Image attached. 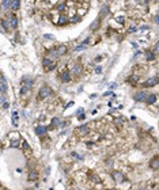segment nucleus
<instances>
[{
  "mask_svg": "<svg viewBox=\"0 0 159 190\" xmlns=\"http://www.w3.org/2000/svg\"><path fill=\"white\" fill-rule=\"evenodd\" d=\"M159 81V79L156 77V76H154V77H151V79H148V80L144 83V87H152V86H155L156 83Z\"/></svg>",
  "mask_w": 159,
  "mask_h": 190,
  "instance_id": "9",
  "label": "nucleus"
},
{
  "mask_svg": "<svg viewBox=\"0 0 159 190\" xmlns=\"http://www.w3.org/2000/svg\"><path fill=\"white\" fill-rule=\"evenodd\" d=\"M7 95V80L4 75H1V101L4 102V98Z\"/></svg>",
  "mask_w": 159,
  "mask_h": 190,
  "instance_id": "4",
  "label": "nucleus"
},
{
  "mask_svg": "<svg viewBox=\"0 0 159 190\" xmlns=\"http://www.w3.org/2000/svg\"><path fill=\"white\" fill-rule=\"evenodd\" d=\"M155 50L159 52V42H156V45H155Z\"/></svg>",
  "mask_w": 159,
  "mask_h": 190,
  "instance_id": "38",
  "label": "nucleus"
},
{
  "mask_svg": "<svg viewBox=\"0 0 159 190\" xmlns=\"http://www.w3.org/2000/svg\"><path fill=\"white\" fill-rule=\"evenodd\" d=\"M8 23H10V27H11V29H18V18L15 16V15H12V16L8 19Z\"/></svg>",
  "mask_w": 159,
  "mask_h": 190,
  "instance_id": "10",
  "label": "nucleus"
},
{
  "mask_svg": "<svg viewBox=\"0 0 159 190\" xmlns=\"http://www.w3.org/2000/svg\"><path fill=\"white\" fill-rule=\"evenodd\" d=\"M84 46H86V45H83V43H82V45H79V46H75V50H83Z\"/></svg>",
  "mask_w": 159,
  "mask_h": 190,
  "instance_id": "29",
  "label": "nucleus"
},
{
  "mask_svg": "<svg viewBox=\"0 0 159 190\" xmlns=\"http://www.w3.org/2000/svg\"><path fill=\"white\" fill-rule=\"evenodd\" d=\"M106 14H109V8H108V7H103V8L101 10V12H99V18L102 19V16H105Z\"/></svg>",
  "mask_w": 159,
  "mask_h": 190,
  "instance_id": "23",
  "label": "nucleus"
},
{
  "mask_svg": "<svg viewBox=\"0 0 159 190\" xmlns=\"http://www.w3.org/2000/svg\"><path fill=\"white\" fill-rule=\"evenodd\" d=\"M37 178H38V174H37V171H30V174H29V181H37Z\"/></svg>",
  "mask_w": 159,
  "mask_h": 190,
  "instance_id": "17",
  "label": "nucleus"
},
{
  "mask_svg": "<svg viewBox=\"0 0 159 190\" xmlns=\"http://www.w3.org/2000/svg\"><path fill=\"white\" fill-rule=\"evenodd\" d=\"M99 22H101V18L95 19V21L91 23V26H90V30H95V27H98V26H99Z\"/></svg>",
  "mask_w": 159,
  "mask_h": 190,
  "instance_id": "19",
  "label": "nucleus"
},
{
  "mask_svg": "<svg viewBox=\"0 0 159 190\" xmlns=\"http://www.w3.org/2000/svg\"><path fill=\"white\" fill-rule=\"evenodd\" d=\"M61 80L64 83H68V81L71 80V76H69V72L68 71H63V73H61Z\"/></svg>",
  "mask_w": 159,
  "mask_h": 190,
  "instance_id": "12",
  "label": "nucleus"
},
{
  "mask_svg": "<svg viewBox=\"0 0 159 190\" xmlns=\"http://www.w3.org/2000/svg\"><path fill=\"white\" fill-rule=\"evenodd\" d=\"M109 190H116V189H109Z\"/></svg>",
  "mask_w": 159,
  "mask_h": 190,
  "instance_id": "39",
  "label": "nucleus"
},
{
  "mask_svg": "<svg viewBox=\"0 0 159 190\" xmlns=\"http://www.w3.org/2000/svg\"><path fill=\"white\" fill-rule=\"evenodd\" d=\"M31 87H33V79H29V80H26L21 87V95L26 97V95H29L30 91H31Z\"/></svg>",
  "mask_w": 159,
  "mask_h": 190,
  "instance_id": "1",
  "label": "nucleus"
},
{
  "mask_svg": "<svg viewBox=\"0 0 159 190\" xmlns=\"http://www.w3.org/2000/svg\"><path fill=\"white\" fill-rule=\"evenodd\" d=\"M79 132L82 133V135H87V133H88V128L86 126V125H83V126L79 128Z\"/></svg>",
  "mask_w": 159,
  "mask_h": 190,
  "instance_id": "24",
  "label": "nucleus"
},
{
  "mask_svg": "<svg viewBox=\"0 0 159 190\" xmlns=\"http://www.w3.org/2000/svg\"><path fill=\"white\" fill-rule=\"evenodd\" d=\"M112 177H113V179H114L116 182H124V181H125V177H124V174L120 173V171H113Z\"/></svg>",
  "mask_w": 159,
  "mask_h": 190,
  "instance_id": "6",
  "label": "nucleus"
},
{
  "mask_svg": "<svg viewBox=\"0 0 159 190\" xmlns=\"http://www.w3.org/2000/svg\"><path fill=\"white\" fill-rule=\"evenodd\" d=\"M17 121H18V113L17 111H14L12 113V124L14 125H17Z\"/></svg>",
  "mask_w": 159,
  "mask_h": 190,
  "instance_id": "26",
  "label": "nucleus"
},
{
  "mask_svg": "<svg viewBox=\"0 0 159 190\" xmlns=\"http://www.w3.org/2000/svg\"><path fill=\"white\" fill-rule=\"evenodd\" d=\"M146 57H147V61H152V60L155 59V54L152 53V52H146Z\"/></svg>",
  "mask_w": 159,
  "mask_h": 190,
  "instance_id": "20",
  "label": "nucleus"
},
{
  "mask_svg": "<svg viewBox=\"0 0 159 190\" xmlns=\"http://www.w3.org/2000/svg\"><path fill=\"white\" fill-rule=\"evenodd\" d=\"M55 52H56V54H57V57H60V56H63V54L67 53V46H65V45H60L57 49H55Z\"/></svg>",
  "mask_w": 159,
  "mask_h": 190,
  "instance_id": "8",
  "label": "nucleus"
},
{
  "mask_svg": "<svg viewBox=\"0 0 159 190\" xmlns=\"http://www.w3.org/2000/svg\"><path fill=\"white\" fill-rule=\"evenodd\" d=\"M19 7H21V1H19V0H11V1H10V8L18 10Z\"/></svg>",
  "mask_w": 159,
  "mask_h": 190,
  "instance_id": "13",
  "label": "nucleus"
},
{
  "mask_svg": "<svg viewBox=\"0 0 159 190\" xmlns=\"http://www.w3.org/2000/svg\"><path fill=\"white\" fill-rule=\"evenodd\" d=\"M137 80H139V77H137V76H135V75L129 76V77L126 79V81H128V83H131V84H132V86H136V83H137Z\"/></svg>",
  "mask_w": 159,
  "mask_h": 190,
  "instance_id": "15",
  "label": "nucleus"
},
{
  "mask_svg": "<svg viewBox=\"0 0 159 190\" xmlns=\"http://www.w3.org/2000/svg\"><path fill=\"white\" fill-rule=\"evenodd\" d=\"M46 132H48V128H46V126H37V128H35V133H37L38 136L46 135Z\"/></svg>",
  "mask_w": 159,
  "mask_h": 190,
  "instance_id": "11",
  "label": "nucleus"
},
{
  "mask_svg": "<svg viewBox=\"0 0 159 190\" xmlns=\"http://www.w3.org/2000/svg\"><path fill=\"white\" fill-rule=\"evenodd\" d=\"M155 101H156V97H155L154 94H150V95H148V97H147V103H148V105H152V103H155Z\"/></svg>",
  "mask_w": 159,
  "mask_h": 190,
  "instance_id": "16",
  "label": "nucleus"
},
{
  "mask_svg": "<svg viewBox=\"0 0 159 190\" xmlns=\"http://www.w3.org/2000/svg\"><path fill=\"white\" fill-rule=\"evenodd\" d=\"M8 21H6V19H1V27H3V31H7V29H8Z\"/></svg>",
  "mask_w": 159,
  "mask_h": 190,
  "instance_id": "22",
  "label": "nucleus"
},
{
  "mask_svg": "<svg viewBox=\"0 0 159 190\" xmlns=\"http://www.w3.org/2000/svg\"><path fill=\"white\" fill-rule=\"evenodd\" d=\"M72 72H74L75 75H80V73H82V67H80L79 64H78V65H75V67H74V69H72Z\"/></svg>",
  "mask_w": 159,
  "mask_h": 190,
  "instance_id": "21",
  "label": "nucleus"
},
{
  "mask_svg": "<svg viewBox=\"0 0 159 190\" xmlns=\"http://www.w3.org/2000/svg\"><path fill=\"white\" fill-rule=\"evenodd\" d=\"M44 38H45V39H55V37H53L52 34H44Z\"/></svg>",
  "mask_w": 159,
  "mask_h": 190,
  "instance_id": "28",
  "label": "nucleus"
},
{
  "mask_svg": "<svg viewBox=\"0 0 159 190\" xmlns=\"http://www.w3.org/2000/svg\"><path fill=\"white\" fill-rule=\"evenodd\" d=\"M23 149H25V151H29V149H30L29 144L26 143V141H23Z\"/></svg>",
  "mask_w": 159,
  "mask_h": 190,
  "instance_id": "30",
  "label": "nucleus"
},
{
  "mask_svg": "<svg viewBox=\"0 0 159 190\" xmlns=\"http://www.w3.org/2000/svg\"><path fill=\"white\" fill-rule=\"evenodd\" d=\"M116 21L120 22V23H124V18H122V16H118V15H117V16H116Z\"/></svg>",
  "mask_w": 159,
  "mask_h": 190,
  "instance_id": "31",
  "label": "nucleus"
},
{
  "mask_svg": "<svg viewBox=\"0 0 159 190\" xmlns=\"http://www.w3.org/2000/svg\"><path fill=\"white\" fill-rule=\"evenodd\" d=\"M42 67L45 68L48 72H50V71H53L56 68V61L55 60H52V59H49V57H45V59L42 60Z\"/></svg>",
  "mask_w": 159,
  "mask_h": 190,
  "instance_id": "2",
  "label": "nucleus"
},
{
  "mask_svg": "<svg viewBox=\"0 0 159 190\" xmlns=\"http://www.w3.org/2000/svg\"><path fill=\"white\" fill-rule=\"evenodd\" d=\"M154 22L156 23V25H159V15H155L154 16Z\"/></svg>",
  "mask_w": 159,
  "mask_h": 190,
  "instance_id": "33",
  "label": "nucleus"
},
{
  "mask_svg": "<svg viewBox=\"0 0 159 190\" xmlns=\"http://www.w3.org/2000/svg\"><path fill=\"white\" fill-rule=\"evenodd\" d=\"M72 105H74V102H69V103H68V105L65 106V107H64V109H68V107H71Z\"/></svg>",
  "mask_w": 159,
  "mask_h": 190,
  "instance_id": "37",
  "label": "nucleus"
},
{
  "mask_svg": "<svg viewBox=\"0 0 159 190\" xmlns=\"http://www.w3.org/2000/svg\"><path fill=\"white\" fill-rule=\"evenodd\" d=\"M50 94H53L52 88H50L49 86H44V87H41L40 91H38V98H40V99H45V98L49 97Z\"/></svg>",
  "mask_w": 159,
  "mask_h": 190,
  "instance_id": "3",
  "label": "nucleus"
},
{
  "mask_svg": "<svg viewBox=\"0 0 159 190\" xmlns=\"http://www.w3.org/2000/svg\"><path fill=\"white\" fill-rule=\"evenodd\" d=\"M101 71H102V68H101V67H97V69H95L97 73H101Z\"/></svg>",
  "mask_w": 159,
  "mask_h": 190,
  "instance_id": "36",
  "label": "nucleus"
},
{
  "mask_svg": "<svg viewBox=\"0 0 159 190\" xmlns=\"http://www.w3.org/2000/svg\"><path fill=\"white\" fill-rule=\"evenodd\" d=\"M60 125H63L61 124V121H60V118H53L52 119V122H50V128H57V126H60Z\"/></svg>",
  "mask_w": 159,
  "mask_h": 190,
  "instance_id": "14",
  "label": "nucleus"
},
{
  "mask_svg": "<svg viewBox=\"0 0 159 190\" xmlns=\"http://www.w3.org/2000/svg\"><path fill=\"white\" fill-rule=\"evenodd\" d=\"M103 95H105V97H108V95H113V92H112V91H106Z\"/></svg>",
  "mask_w": 159,
  "mask_h": 190,
  "instance_id": "35",
  "label": "nucleus"
},
{
  "mask_svg": "<svg viewBox=\"0 0 159 190\" xmlns=\"http://www.w3.org/2000/svg\"><path fill=\"white\" fill-rule=\"evenodd\" d=\"M150 167H151L152 170H159V157H158V156H155V157H152V159H151Z\"/></svg>",
  "mask_w": 159,
  "mask_h": 190,
  "instance_id": "7",
  "label": "nucleus"
},
{
  "mask_svg": "<svg viewBox=\"0 0 159 190\" xmlns=\"http://www.w3.org/2000/svg\"><path fill=\"white\" fill-rule=\"evenodd\" d=\"M147 95L144 91H139V92H136L135 94V101L136 102H144V101H147Z\"/></svg>",
  "mask_w": 159,
  "mask_h": 190,
  "instance_id": "5",
  "label": "nucleus"
},
{
  "mask_svg": "<svg viewBox=\"0 0 159 190\" xmlns=\"http://www.w3.org/2000/svg\"><path fill=\"white\" fill-rule=\"evenodd\" d=\"M57 11H59V12H63L64 10H65V1H60L59 4H57Z\"/></svg>",
  "mask_w": 159,
  "mask_h": 190,
  "instance_id": "18",
  "label": "nucleus"
},
{
  "mask_svg": "<svg viewBox=\"0 0 159 190\" xmlns=\"http://www.w3.org/2000/svg\"><path fill=\"white\" fill-rule=\"evenodd\" d=\"M18 145H19V141H18V140H15V141H12V143H11V147H18Z\"/></svg>",
  "mask_w": 159,
  "mask_h": 190,
  "instance_id": "32",
  "label": "nucleus"
},
{
  "mask_svg": "<svg viewBox=\"0 0 159 190\" xmlns=\"http://www.w3.org/2000/svg\"><path fill=\"white\" fill-rule=\"evenodd\" d=\"M8 102H3V109H8Z\"/></svg>",
  "mask_w": 159,
  "mask_h": 190,
  "instance_id": "34",
  "label": "nucleus"
},
{
  "mask_svg": "<svg viewBox=\"0 0 159 190\" xmlns=\"http://www.w3.org/2000/svg\"><path fill=\"white\" fill-rule=\"evenodd\" d=\"M140 190H144V189H140Z\"/></svg>",
  "mask_w": 159,
  "mask_h": 190,
  "instance_id": "40",
  "label": "nucleus"
},
{
  "mask_svg": "<svg viewBox=\"0 0 159 190\" xmlns=\"http://www.w3.org/2000/svg\"><path fill=\"white\" fill-rule=\"evenodd\" d=\"M65 22H67V16H65V15H61V16H60V21L57 22V23H59V25H64Z\"/></svg>",
  "mask_w": 159,
  "mask_h": 190,
  "instance_id": "25",
  "label": "nucleus"
},
{
  "mask_svg": "<svg viewBox=\"0 0 159 190\" xmlns=\"http://www.w3.org/2000/svg\"><path fill=\"white\" fill-rule=\"evenodd\" d=\"M71 155H72V156H74V157H76V159H78V160H82V159H83V157L80 156V155H78V153H76V152H72Z\"/></svg>",
  "mask_w": 159,
  "mask_h": 190,
  "instance_id": "27",
  "label": "nucleus"
},
{
  "mask_svg": "<svg viewBox=\"0 0 159 190\" xmlns=\"http://www.w3.org/2000/svg\"><path fill=\"white\" fill-rule=\"evenodd\" d=\"M29 190H30V189H29Z\"/></svg>",
  "mask_w": 159,
  "mask_h": 190,
  "instance_id": "41",
  "label": "nucleus"
}]
</instances>
